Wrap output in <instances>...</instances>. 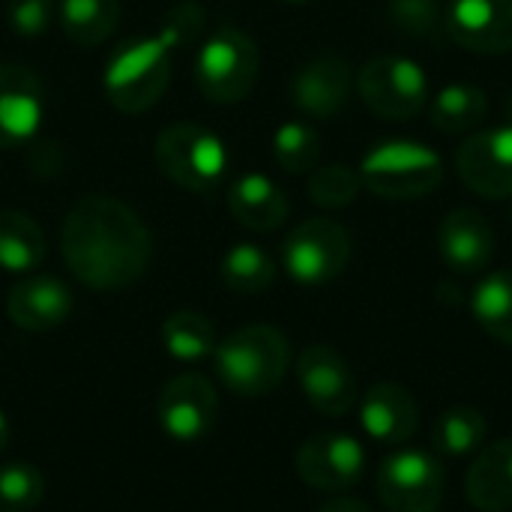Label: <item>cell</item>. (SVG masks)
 Instances as JSON below:
<instances>
[{
  "label": "cell",
  "mask_w": 512,
  "mask_h": 512,
  "mask_svg": "<svg viewBox=\"0 0 512 512\" xmlns=\"http://www.w3.org/2000/svg\"><path fill=\"white\" fill-rule=\"evenodd\" d=\"M504 123L512 126V93H510V99H507V105H504Z\"/></svg>",
  "instance_id": "obj_36"
},
{
  "label": "cell",
  "mask_w": 512,
  "mask_h": 512,
  "mask_svg": "<svg viewBox=\"0 0 512 512\" xmlns=\"http://www.w3.org/2000/svg\"><path fill=\"white\" fill-rule=\"evenodd\" d=\"M297 381L309 405L324 417H345L357 405V378L330 345H309L297 360Z\"/></svg>",
  "instance_id": "obj_13"
},
{
  "label": "cell",
  "mask_w": 512,
  "mask_h": 512,
  "mask_svg": "<svg viewBox=\"0 0 512 512\" xmlns=\"http://www.w3.org/2000/svg\"><path fill=\"white\" fill-rule=\"evenodd\" d=\"M219 276H222L225 288L234 294H261L273 285L276 264L264 249H258L252 243H240V246L228 249V255L222 258Z\"/></svg>",
  "instance_id": "obj_28"
},
{
  "label": "cell",
  "mask_w": 512,
  "mask_h": 512,
  "mask_svg": "<svg viewBox=\"0 0 512 512\" xmlns=\"http://www.w3.org/2000/svg\"><path fill=\"white\" fill-rule=\"evenodd\" d=\"M360 423L363 432L384 444V447H399L405 441H411V435L420 426V405L411 396L408 387L384 381L375 384L363 402H360Z\"/></svg>",
  "instance_id": "obj_19"
},
{
  "label": "cell",
  "mask_w": 512,
  "mask_h": 512,
  "mask_svg": "<svg viewBox=\"0 0 512 512\" xmlns=\"http://www.w3.org/2000/svg\"><path fill=\"white\" fill-rule=\"evenodd\" d=\"M60 252L81 285L120 291L147 273L153 240L129 204L111 195H87L63 219Z\"/></svg>",
  "instance_id": "obj_1"
},
{
  "label": "cell",
  "mask_w": 512,
  "mask_h": 512,
  "mask_svg": "<svg viewBox=\"0 0 512 512\" xmlns=\"http://www.w3.org/2000/svg\"><path fill=\"white\" fill-rule=\"evenodd\" d=\"M273 156L288 174L312 171L321 159V138L309 123H282L273 135Z\"/></svg>",
  "instance_id": "obj_30"
},
{
  "label": "cell",
  "mask_w": 512,
  "mask_h": 512,
  "mask_svg": "<svg viewBox=\"0 0 512 512\" xmlns=\"http://www.w3.org/2000/svg\"><path fill=\"white\" fill-rule=\"evenodd\" d=\"M261 72V51L249 33L222 24L198 48L195 57V87L201 96L219 105L240 102L252 93Z\"/></svg>",
  "instance_id": "obj_4"
},
{
  "label": "cell",
  "mask_w": 512,
  "mask_h": 512,
  "mask_svg": "<svg viewBox=\"0 0 512 512\" xmlns=\"http://www.w3.org/2000/svg\"><path fill=\"white\" fill-rule=\"evenodd\" d=\"M120 21V0H60V27L81 48L105 42Z\"/></svg>",
  "instance_id": "obj_23"
},
{
  "label": "cell",
  "mask_w": 512,
  "mask_h": 512,
  "mask_svg": "<svg viewBox=\"0 0 512 512\" xmlns=\"http://www.w3.org/2000/svg\"><path fill=\"white\" fill-rule=\"evenodd\" d=\"M45 495V477L30 462L0 465V512H33Z\"/></svg>",
  "instance_id": "obj_31"
},
{
  "label": "cell",
  "mask_w": 512,
  "mask_h": 512,
  "mask_svg": "<svg viewBox=\"0 0 512 512\" xmlns=\"http://www.w3.org/2000/svg\"><path fill=\"white\" fill-rule=\"evenodd\" d=\"M231 216L249 231H276L288 219V195L264 174H243L228 192Z\"/></svg>",
  "instance_id": "obj_21"
},
{
  "label": "cell",
  "mask_w": 512,
  "mask_h": 512,
  "mask_svg": "<svg viewBox=\"0 0 512 512\" xmlns=\"http://www.w3.org/2000/svg\"><path fill=\"white\" fill-rule=\"evenodd\" d=\"M447 477L435 456L399 450L378 471V498L390 512H438Z\"/></svg>",
  "instance_id": "obj_9"
},
{
  "label": "cell",
  "mask_w": 512,
  "mask_h": 512,
  "mask_svg": "<svg viewBox=\"0 0 512 512\" xmlns=\"http://www.w3.org/2000/svg\"><path fill=\"white\" fill-rule=\"evenodd\" d=\"M54 18V0H9L6 21L18 36H39Z\"/></svg>",
  "instance_id": "obj_33"
},
{
  "label": "cell",
  "mask_w": 512,
  "mask_h": 512,
  "mask_svg": "<svg viewBox=\"0 0 512 512\" xmlns=\"http://www.w3.org/2000/svg\"><path fill=\"white\" fill-rule=\"evenodd\" d=\"M360 189H363L360 171H354V168H348L342 162L321 165L309 177V198L318 207H327V210L348 207L360 195Z\"/></svg>",
  "instance_id": "obj_32"
},
{
  "label": "cell",
  "mask_w": 512,
  "mask_h": 512,
  "mask_svg": "<svg viewBox=\"0 0 512 512\" xmlns=\"http://www.w3.org/2000/svg\"><path fill=\"white\" fill-rule=\"evenodd\" d=\"M489 111V99L486 90L477 84H450L444 87L435 102H432V126L438 132H450V135H462L477 129L486 120Z\"/></svg>",
  "instance_id": "obj_24"
},
{
  "label": "cell",
  "mask_w": 512,
  "mask_h": 512,
  "mask_svg": "<svg viewBox=\"0 0 512 512\" xmlns=\"http://www.w3.org/2000/svg\"><path fill=\"white\" fill-rule=\"evenodd\" d=\"M162 345L165 351L180 360V363H198L213 357L216 351V327L210 324V318H204L201 312H174L171 318H165L162 324Z\"/></svg>",
  "instance_id": "obj_25"
},
{
  "label": "cell",
  "mask_w": 512,
  "mask_h": 512,
  "mask_svg": "<svg viewBox=\"0 0 512 512\" xmlns=\"http://www.w3.org/2000/svg\"><path fill=\"white\" fill-rule=\"evenodd\" d=\"M447 0H390L387 3V21L393 30L411 36V39H429L441 42L447 36Z\"/></svg>",
  "instance_id": "obj_29"
},
{
  "label": "cell",
  "mask_w": 512,
  "mask_h": 512,
  "mask_svg": "<svg viewBox=\"0 0 512 512\" xmlns=\"http://www.w3.org/2000/svg\"><path fill=\"white\" fill-rule=\"evenodd\" d=\"M156 414H159L162 432L171 441H177V444H195L204 435H210V429L216 426L219 399H216L213 384L204 375L183 372V375H174L162 387Z\"/></svg>",
  "instance_id": "obj_10"
},
{
  "label": "cell",
  "mask_w": 512,
  "mask_h": 512,
  "mask_svg": "<svg viewBox=\"0 0 512 512\" xmlns=\"http://www.w3.org/2000/svg\"><path fill=\"white\" fill-rule=\"evenodd\" d=\"M465 495L480 512L512 510V438L480 450L468 468Z\"/></svg>",
  "instance_id": "obj_20"
},
{
  "label": "cell",
  "mask_w": 512,
  "mask_h": 512,
  "mask_svg": "<svg viewBox=\"0 0 512 512\" xmlns=\"http://www.w3.org/2000/svg\"><path fill=\"white\" fill-rule=\"evenodd\" d=\"M45 117V90L33 69L0 63V147L33 141Z\"/></svg>",
  "instance_id": "obj_14"
},
{
  "label": "cell",
  "mask_w": 512,
  "mask_h": 512,
  "mask_svg": "<svg viewBox=\"0 0 512 512\" xmlns=\"http://www.w3.org/2000/svg\"><path fill=\"white\" fill-rule=\"evenodd\" d=\"M438 249L450 270L474 276L495 258V228L474 207H456L444 216L438 231Z\"/></svg>",
  "instance_id": "obj_17"
},
{
  "label": "cell",
  "mask_w": 512,
  "mask_h": 512,
  "mask_svg": "<svg viewBox=\"0 0 512 512\" xmlns=\"http://www.w3.org/2000/svg\"><path fill=\"white\" fill-rule=\"evenodd\" d=\"M351 87H354L351 63L336 51H324L297 69L291 81V99L303 114L327 120L348 105Z\"/></svg>",
  "instance_id": "obj_16"
},
{
  "label": "cell",
  "mask_w": 512,
  "mask_h": 512,
  "mask_svg": "<svg viewBox=\"0 0 512 512\" xmlns=\"http://www.w3.org/2000/svg\"><path fill=\"white\" fill-rule=\"evenodd\" d=\"M471 309L492 339L512 348V270L486 276L474 291Z\"/></svg>",
  "instance_id": "obj_27"
},
{
  "label": "cell",
  "mask_w": 512,
  "mask_h": 512,
  "mask_svg": "<svg viewBox=\"0 0 512 512\" xmlns=\"http://www.w3.org/2000/svg\"><path fill=\"white\" fill-rule=\"evenodd\" d=\"M291 363L288 339L267 324H249L234 330L228 339H222L213 351V366L219 381L243 396V399H261L273 393Z\"/></svg>",
  "instance_id": "obj_3"
},
{
  "label": "cell",
  "mask_w": 512,
  "mask_h": 512,
  "mask_svg": "<svg viewBox=\"0 0 512 512\" xmlns=\"http://www.w3.org/2000/svg\"><path fill=\"white\" fill-rule=\"evenodd\" d=\"M456 171L480 198H512V126L468 135L456 150Z\"/></svg>",
  "instance_id": "obj_12"
},
{
  "label": "cell",
  "mask_w": 512,
  "mask_h": 512,
  "mask_svg": "<svg viewBox=\"0 0 512 512\" xmlns=\"http://www.w3.org/2000/svg\"><path fill=\"white\" fill-rule=\"evenodd\" d=\"M159 171L189 192H213L228 171V150L222 138L198 123H174L156 138Z\"/></svg>",
  "instance_id": "obj_5"
},
{
  "label": "cell",
  "mask_w": 512,
  "mask_h": 512,
  "mask_svg": "<svg viewBox=\"0 0 512 512\" xmlns=\"http://www.w3.org/2000/svg\"><path fill=\"white\" fill-rule=\"evenodd\" d=\"M360 99L381 120H411L423 111L429 81L420 63L396 54H381L357 72Z\"/></svg>",
  "instance_id": "obj_7"
},
{
  "label": "cell",
  "mask_w": 512,
  "mask_h": 512,
  "mask_svg": "<svg viewBox=\"0 0 512 512\" xmlns=\"http://www.w3.org/2000/svg\"><path fill=\"white\" fill-rule=\"evenodd\" d=\"M444 177L441 156L414 141H387L366 153L360 180L369 192L390 201H414L435 192Z\"/></svg>",
  "instance_id": "obj_6"
},
{
  "label": "cell",
  "mask_w": 512,
  "mask_h": 512,
  "mask_svg": "<svg viewBox=\"0 0 512 512\" xmlns=\"http://www.w3.org/2000/svg\"><path fill=\"white\" fill-rule=\"evenodd\" d=\"M75 297L57 276H27L6 294V315L15 327L48 333L72 315Z\"/></svg>",
  "instance_id": "obj_18"
},
{
  "label": "cell",
  "mask_w": 512,
  "mask_h": 512,
  "mask_svg": "<svg viewBox=\"0 0 512 512\" xmlns=\"http://www.w3.org/2000/svg\"><path fill=\"white\" fill-rule=\"evenodd\" d=\"M285 3H309V0H285Z\"/></svg>",
  "instance_id": "obj_37"
},
{
  "label": "cell",
  "mask_w": 512,
  "mask_h": 512,
  "mask_svg": "<svg viewBox=\"0 0 512 512\" xmlns=\"http://www.w3.org/2000/svg\"><path fill=\"white\" fill-rule=\"evenodd\" d=\"M6 444H9V420H6V414L0 411V453L6 450Z\"/></svg>",
  "instance_id": "obj_35"
},
{
  "label": "cell",
  "mask_w": 512,
  "mask_h": 512,
  "mask_svg": "<svg viewBox=\"0 0 512 512\" xmlns=\"http://www.w3.org/2000/svg\"><path fill=\"white\" fill-rule=\"evenodd\" d=\"M321 512H372L363 501H354V498H336L330 504H324Z\"/></svg>",
  "instance_id": "obj_34"
},
{
  "label": "cell",
  "mask_w": 512,
  "mask_h": 512,
  "mask_svg": "<svg viewBox=\"0 0 512 512\" xmlns=\"http://www.w3.org/2000/svg\"><path fill=\"white\" fill-rule=\"evenodd\" d=\"M45 234L21 210H0V267L9 273H30L45 261Z\"/></svg>",
  "instance_id": "obj_22"
},
{
  "label": "cell",
  "mask_w": 512,
  "mask_h": 512,
  "mask_svg": "<svg viewBox=\"0 0 512 512\" xmlns=\"http://www.w3.org/2000/svg\"><path fill=\"white\" fill-rule=\"evenodd\" d=\"M204 27V9L195 0L177 3L156 36L126 42L105 69V96L123 114H141L153 108L171 84L174 54L192 42Z\"/></svg>",
  "instance_id": "obj_2"
},
{
  "label": "cell",
  "mask_w": 512,
  "mask_h": 512,
  "mask_svg": "<svg viewBox=\"0 0 512 512\" xmlns=\"http://www.w3.org/2000/svg\"><path fill=\"white\" fill-rule=\"evenodd\" d=\"M351 261V234L339 222L327 216H315L300 222L285 246H282V264L288 276L300 285H327Z\"/></svg>",
  "instance_id": "obj_8"
},
{
  "label": "cell",
  "mask_w": 512,
  "mask_h": 512,
  "mask_svg": "<svg viewBox=\"0 0 512 512\" xmlns=\"http://www.w3.org/2000/svg\"><path fill=\"white\" fill-rule=\"evenodd\" d=\"M447 36L477 54H510L512 0H450Z\"/></svg>",
  "instance_id": "obj_15"
},
{
  "label": "cell",
  "mask_w": 512,
  "mask_h": 512,
  "mask_svg": "<svg viewBox=\"0 0 512 512\" xmlns=\"http://www.w3.org/2000/svg\"><path fill=\"white\" fill-rule=\"evenodd\" d=\"M366 471V450L351 435H312L297 450V474L318 492H345L360 483Z\"/></svg>",
  "instance_id": "obj_11"
},
{
  "label": "cell",
  "mask_w": 512,
  "mask_h": 512,
  "mask_svg": "<svg viewBox=\"0 0 512 512\" xmlns=\"http://www.w3.org/2000/svg\"><path fill=\"white\" fill-rule=\"evenodd\" d=\"M489 438V420L483 411L477 408H468V405H459V408H450L438 417L435 429H432V444L438 453L444 456H468V453H477L483 450Z\"/></svg>",
  "instance_id": "obj_26"
}]
</instances>
